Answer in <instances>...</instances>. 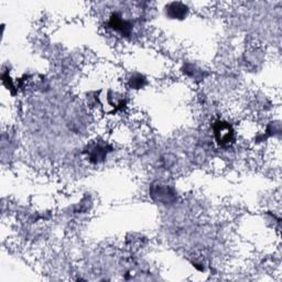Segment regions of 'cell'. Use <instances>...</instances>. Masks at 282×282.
Listing matches in <instances>:
<instances>
[{
    "instance_id": "1",
    "label": "cell",
    "mask_w": 282,
    "mask_h": 282,
    "mask_svg": "<svg viewBox=\"0 0 282 282\" xmlns=\"http://www.w3.org/2000/svg\"><path fill=\"white\" fill-rule=\"evenodd\" d=\"M214 136L221 146H228L234 141V129L228 123L218 121L214 125Z\"/></svg>"
},
{
    "instance_id": "2",
    "label": "cell",
    "mask_w": 282,
    "mask_h": 282,
    "mask_svg": "<svg viewBox=\"0 0 282 282\" xmlns=\"http://www.w3.org/2000/svg\"><path fill=\"white\" fill-rule=\"evenodd\" d=\"M109 25L112 30L122 35H129L132 31V24L129 20L124 19L119 13H112Z\"/></svg>"
},
{
    "instance_id": "3",
    "label": "cell",
    "mask_w": 282,
    "mask_h": 282,
    "mask_svg": "<svg viewBox=\"0 0 282 282\" xmlns=\"http://www.w3.org/2000/svg\"><path fill=\"white\" fill-rule=\"evenodd\" d=\"M88 159L94 162V163H98V162L103 161L107 157V150H106V147L102 145H96L93 144L88 147Z\"/></svg>"
},
{
    "instance_id": "4",
    "label": "cell",
    "mask_w": 282,
    "mask_h": 282,
    "mask_svg": "<svg viewBox=\"0 0 282 282\" xmlns=\"http://www.w3.org/2000/svg\"><path fill=\"white\" fill-rule=\"evenodd\" d=\"M186 7L183 6L182 4H171L169 6V9L167 10L168 15L170 16L173 19H178V18H182L186 15Z\"/></svg>"
}]
</instances>
